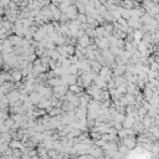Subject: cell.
<instances>
[{
  "label": "cell",
  "mask_w": 159,
  "mask_h": 159,
  "mask_svg": "<svg viewBox=\"0 0 159 159\" xmlns=\"http://www.w3.org/2000/svg\"><path fill=\"white\" fill-rule=\"evenodd\" d=\"M109 50H111L112 54L117 57V56H119V55L124 51V49H121V47H118V46H111V47H109Z\"/></svg>",
  "instance_id": "7"
},
{
  "label": "cell",
  "mask_w": 159,
  "mask_h": 159,
  "mask_svg": "<svg viewBox=\"0 0 159 159\" xmlns=\"http://www.w3.org/2000/svg\"><path fill=\"white\" fill-rule=\"evenodd\" d=\"M77 20L81 22H87V14H78V16H77Z\"/></svg>",
  "instance_id": "10"
},
{
  "label": "cell",
  "mask_w": 159,
  "mask_h": 159,
  "mask_svg": "<svg viewBox=\"0 0 159 159\" xmlns=\"http://www.w3.org/2000/svg\"><path fill=\"white\" fill-rule=\"evenodd\" d=\"M135 124V118L133 116H126V119L123 121V127L124 128H133Z\"/></svg>",
  "instance_id": "4"
},
{
  "label": "cell",
  "mask_w": 159,
  "mask_h": 159,
  "mask_svg": "<svg viewBox=\"0 0 159 159\" xmlns=\"http://www.w3.org/2000/svg\"><path fill=\"white\" fill-rule=\"evenodd\" d=\"M106 32V28L104 25H98L97 28H94V34H96V37H103Z\"/></svg>",
  "instance_id": "5"
},
{
  "label": "cell",
  "mask_w": 159,
  "mask_h": 159,
  "mask_svg": "<svg viewBox=\"0 0 159 159\" xmlns=\"http://www.w3.org/2000/svg\"><path fill=\"white\" fill-rule=\"evenodd\" d=\"M29 96H30V101H31L35 106L39 104V102L44 98V97H42V94H41L40 92H37V91H34V92H31V93L29 94Z\"/></svg>",
  "instance_id": "2"
},
{
  "label": "cell",
  "mask_w": 159,
  "mask_h": 159,
  "mask_svg": "<svg viewBox=\"0 0 159 159\" xmlns=\"http://www.w3.org/2000/svg\"><path fill=\"white\" fill-rule=\"evenodd\" d=\"M153 1L156 3V4H159V0H153Z\"/></svg>",
  "instance_id": "11"
},
{
  "label": "cell",
  "mask_w": 159,
  "mask_h": 159,
  "mask_svg": "<svg viewBox=\"0 0 159 159\" xmlns=\"http://www.w3.org/2000/svg\"><path fill=\"white\" fill-rule=\"evenodd\" d=\"M45 51H46V47H36L35 49V54L39 56V57H42L44 54H45Z\"/></svg>",
  "instance_id": "9"
},
{
  "label": "cell",
  "mask_w": 159,
  "mask_h": 159,
  "mask_svg": "<svg viewBox=\"0 0 159 159\" xmlns=\"http://www.w3.org/2000/svg\"><path fill=\"white\" fill-rule=\"evenodd\" d=\"M46 83L49 86H51V87H56V86L62 85V78H61V76H55V77L49 78L46 81Z\"/></svg>",
  "instance_id": "3"
},
{
  "label": "cell",
  "mask_w": 159,
  "mask_h": 159,
  "mask_svg": "<svg viewBox=\"0 0 159 159\" xmlns=\"http://www.w3.org/2000/svg\"><path fill=\"white\" fill-rule=\"evenodd\" d=\"M159 76V71H154V70H150L148 72V78L149 81H153L154 78H157Z\"/></svg>",
  "instance_id": "8"
},
{
  "label": "cell",
  "mask_w": 159,
  "mask_h": 159,
  "mask_svg": "<svg viewBox=\"0 0 159 159\" xmlns=\"http://www.w3.org/2000/svg\"><path fill=\"white\" fill-rule=\"evenodd\" d=\"M119 6H123V7H126V9H133L134 7V0H122Z\"/></svg>",
  "instance_id": "6"
},
{
  "label": "cell",
  "mask_w": 159,
  "mask_h": 159,
  "mask_svg": "<svg viewBox=\"0 0 159 159\" xmlns=\"http://www.w3.org/2000/svg\"><path fill=\"white\" fill-rule=\"evenodd\" d=\"M121 141H122L123 144H126L129 149H134L135 146L138 144L137 138H135L134 135H127V137H124L123 139H121Z\"/></svg>",
  "instance_id": "1"
},
{
  "label": "cell",
  "mask_w": 159,
  "mask_h": 159,
  "mask_svg": "<svg viewBox=\"0 0 159 159\" xmlns=\"http://www.w3.org/2000/svg\"><path fill=\"white\" fill-rule=\"evenodd\" d=\"M137 1H143V0H137Z\"/></svg>",
  "instance_id": "12"
}]
</instances>
